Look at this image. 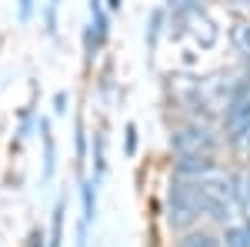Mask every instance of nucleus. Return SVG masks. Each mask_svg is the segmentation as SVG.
Here are the masks:
<instances>
[{
	"instance_id": "obj_1",
	"label": "nucleus",
	"mask_w": 250,
	"mask_h": 247,
	"mask_svg": "<svg viewBox=\"0 0 250 247\" xmlns=\"http://www.w3.org/2000/svg\"><path fill=\"white\" fill-rule=\"evenodd\" d=\"M200 214H207V197H204L200 180L177 177L170 184V194H167V221H170V227H190Z\"/></svg>"
},
{
	"instance_id": "obj_2",
	"label": "nucleus",
	"mask_w": 250,
	"mask_h": 247,
	"mask_svg": "<svg viewBox=\"0 0 250 247\" xmlns=\"http://www.w3.org/2000/svg\"><path fill=\"white\" fill-rule=\"evenodd\" d=\"M224 131L230 140H244L250 134V80H244L240 87H237V94L230 97V104H227V111H224Z\"/></svg>"
},
{
	"instance_id": "obj_3",
	"label": "nucleus",
	"mask_w": 250,
	"mask_h": 247,
	"mask_svg": "<svg viewBox=\"0 0 250 247\" xmlns=\"http://www.w3.org/2000/svg\"><path fill=\"white\" fill-rule=\"evenodd\" d=\"M213 134L200 124H190V127H180V131L170 137V147L177 151V157H210L213 151Z\"/></svg>"
},
{
	"instance_id": "obj_4",
	"label": "nucleus",
	"mask_w": 250,
	"mask_h": 247,
	"mask_svg": "<svg viewBox=\"0 0 250 247\" xmlns=\"http://www.w3.org/2000/svg\"><path fill=\"white\" fill-rule=\"evenodd\" d=\"M80 201H83V214H80V247L87 241V227L97 217V180H83L80 187Z\"/></svg>"
},
{
	"instance_id": "obj_5",
	"label": "nucleus",
	"mask_w": 250,
	"mask_h": 247,
	"mask_svg": "<svg viewBox=\"0 0 250 247\" xmlns=\"http://www.w3.org/2000/svg\"><path fill=\"white\" fill-rule=\"evenodd\" d=\"M40 137H43V177H54V164H57V151H54V134H50V120H40Z\"/></svg>"
},
{
	"instance_id": "obj_6",
	"label": "nucleus",
	"mask_w": 250,
	"mask_h": 247,
	"mask_svg": "<svg viewBox=\"0 0 250 247\" xmlns=\"http://www.w3.org/2000/svg\"><path fill=\"white\" fill-rule=\"evenodd\" d=\"M230 44L240 54H250V20H237L230 27Z\"/></svg>"
},
{
	"instance_id": "obj_7",
	"label": "nucleus",
	"mask_w": 250,
	"mask_h": 247,
	"mask_svg": "<svg viewBox=\"0 0 250 247\" xmlns=\"http://www.w3.org/2000/svg\"><path fill=\"white\" fill-rule=\"evenodd\" d=\"M63 210H67V201L60 197L57 207H54V221H50V247L63 244Z\"/></svg>"
},
{
	"instance_id": "obj_8",
	"label": "nucleus",
	"mask_w": 250,
	"mask_h": 247,
	"mask_svg": "<svg viewBox=\"0 0 250 247\" xmlns=\"http://www.w3.org/2000/svg\"><path fill=\"white\" fill-rule=\"evenodd\" d=\"M90 14H94L97 40L104 44V40H107V30H110V23H107V14H104V0H90Z\"/></svg>"
},
{
	"instance_id": "obj_9",
	"label": "nucleus",
	"mask_w": 250,
	"mask_h": 247,
	"mask_svg": "<svg viewBox=\"0 0 250 247\" xmlns=\"http://www.w3.org/2000/svg\"><path fill=\"white\" fill-rule=\"evenodd\" d=\"M224 244H227V247H250V230H247V224L227 227V234H224Z\"/></svg>"
},
{
	"instance_id": "obj_10",
	"label": "nucleus",
	"mask_w": 250,
	"mask_h": 247,
	"mask_svg": "<svg viewBox=\"0 0 250 247\" xmlns=\"http://www.w3.org/2000/svg\"><path fill=\"white\" fill-rule=\"evenodd\" d=\"M180 247H220V244L213 241L210 234H190V237L180 241Z\"/></svg>"
},
{
	"instance_id": "obj_11",
	"label": "nucleus",
	"mask_w": 250,
	"mask_h": 247,
	"mask_svg": "<svg viewBox=\"0 0 250 247\" xmlns=\"http://www.w3.org/2000/svg\"><path fill=\"white\" fill-rule=\"evenodd\" d=\"M160 23H164V10H154V17H150V30H147V44H150V47L157 44V34H160Z\"/></svg>"
},
{
	"instance_id": "obj_12",
	"label": "nucleus",
	"mask_w": 250,
	"mask_h": 247,
	"mask_svg": "<svg viewBox=\"0 0 250 247\" xmlns=\"http://www.w3.org/2000/svg\"><path fill=\"white\" fill-rule=\"evenodd\" d=\"M57 3L60 0H47V34H57Z\"/></svg>"
},
{
	"instance_id": "obj_13",
	"label": "nucleus",
	"mask_w": 250,
	"mask_h": 247,
	"mask_svg": "<svg viewBox=\"0 0 250 247\" xmlns=\"http://www.w3.org/2000/svg\"><path fill=\"white\" fill-rule=\"evenodd\" d=\"M87 157V137H83V124L77 120V164H83Z\"/></svg>"
},
{
	"instance_id": "obj_14",
	"label": "nucleus",
	"mask_w": 250,
	"mask_h": 247,
	"mask_svg": "<svg viewBox=\"0 0 250 247\" xmlns=\"http://www.w3.org/2000/svg\"><path fill=\"white\" fill-rule=\"evenodd\" d=\"M17 17H20V23H27L30 20V14H34V0H17Z\"/></svg>"
},
{
	"instance_id": "obj_15",
	"label": "nucleus",
	"mask_w": 250,
	"mask_h": 247,
	"mask_svg": "<svg viewBox=\"0 0 250 247\" xmlns=\"http://www.w3.org/2000/svg\"><path fill=\"white\" fill-rule=\"evenodd\" d=\"M134 151H137V127L127 124V157H134Z\"/></svg>"
},
{
	"instance_id": "obj_16",
	"label": "nucleus",
	"mask_w": 250,
	"mask_h": 247,
	"mask_svg": "<svg viewBox=\"0 0 250 247\" xmlns=\"http://www.w3.org/2000/svg\"><path fill=\"white\" fill-rule=\"evenodd\" d=\"M54 111H57V114H67V94H63V90L54 94Z\"/></svg>"
},
{
	"instance_id": "obj_17",
	"label": "nucleus",
	"mask_w": 250,
	"mask_h": 247,
	"mask_svg": "<svg viewBox=\"0 0 250 247\" xmlns=\"http://www.w3.org/2000/svg\"><path fill=\"white\" fill-rule=\"evenodd\" d=\"M173 10H184V7H200V0H170Z\"/></svg>"
},
{
	"instance_id": "obj_18",
	"label": "nucleus",
	"mask_w": 250,
	"mask_h": 247,
	"mask_svg": "<svg viewBox=\"0 0 250 247\" xmlns=\"http://www.w3.org/2000/svg\"><path fill=\"white\" fill-rule=\"evenodd\" d=\"M120 3H124V0H107V7H110V10H120Z\"/></svg>"
}]
</instances>
